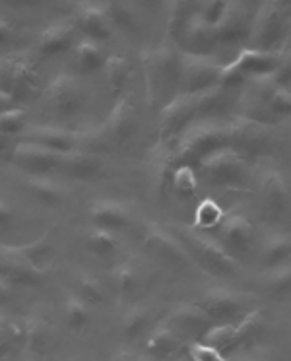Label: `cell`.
<instances>
[{
    "label": "cell",
    "mask_w": 291,
    "mask_h": 361,
    "mask_svg": "<svg viewBox=\"0 0 291 361\" xmlns=\"http://www.w3.org/2000/svg\"><path fill=\"white\" fill-rule=\"evenodd\" d=\"M43 107L61 117L76 115L84 103V87L74 74L61 72L49 80L41 95Z\"/></svg>",
    "instance_id": "cell-1"
},
{
    "label": "cell",
    "mask_w": 291,
    "mask_h": 361,
    "mask_svg": "<svg viewBox=\"0 0 291 361\" xmlns=\"http://www.w3.org/2000/svg\"><path fill=\"white\" fill-rule=\"evenodd\" d=\"M39 84V71L30 56L8 55L0 61V90L14 99L30 95Z\"/></svg>",
    "instance_id": "cell-2"
},
{
    "label": "cell",
    "mask_w": 291,
    "mask_h": 361,
    "mask_svg": "<svg viewBox=\"0 0 291 361\" xmlns=\"http://www.w3.org/2000/svg\"><path fill=\"white\" fill-rule=\"evenodd\" d=\"M10 159L27 175H51L61 169L63 154L53 152L35 142L20 140L12 148Z\"/></svg>",
    "instance_id": "cell-3"
},
{
    "label": "cell",
    "mask_w": 291,
    "mask_h": 361,
    "mask_svg": "<svg viewBox=\"0 0 291 361\" xmlns=\"http://www.w3.org/2000/svg\"><path fill=\"white\" fill-rule=\"evenodd\" d=\"M136 107H134V99L130 94L118 95L113 107H111L109 115L105 117L101 125V136L105 142L111 144H125L130 136L134 134L136 128Z\"/></svg>",
    "instance_id": "cell-4"
},
{
    "label": "cell",
    "mask_w": 291,
    "mask_h": 361,
    "mask_svg": "<svg viewBox=\"0 0 291 361\" xmlns=\"http://www.w3.org/2000/svg\"><path fill=\"white\" fill-rule=\"evenodd\" d=\"M74 25L78 32L84 33L86 39H94L97 43L109 39L113 33L109 14L105 6L97 2H78L74 8Z\"/></svg>",
    "instance_id": "cell-5"
},
{
    "label": "cell",
    "mask_w": 291,
    "mask_h": 361,
    "mask_svg": "<svg viewBox=\"0 0 291 361\" xmlns=\"http://www.w3.org/2000/svg\"><path fill=\"white\" fill-rule=\"evenodd\" d=\"M87 214H89V220L94 224L95 228L109 229V231H120L126 229L132 221L130 210L125 202L120 200H113V198H97L92 200L87 206Z\"/></svg>",
    "instance_id": "cell-6"
},
{
    "label": "cell",
    "mask_w": 291,
    "mask_h": 361,
    "mask_svg": "<svg viewBox=\"0 0 291 361\" xmlns=\"http://www.w3.org/2000/svg\"><path fill=\"white\" fill-rule=\"evenodd\" d=\"M0 251L14 257L25 267L32 268L35 274H43L53 260V245L47 239V235L39 237L35 241L22 245H0Z\"/></svg>",
    "instance_id": "cell-7"
},
{
    "label": "cell",
    "mask_w": 291,
    "mask_h": 361,
    "mask_svg": "<svg viewBox=\"0 0 291 361\" xmlns=\"http://www.w3.org/2000/svg\"><path fill=\"white\" fill-rule=\"evenodd\" d=\"M24 140L41 144L58 154H70L74 149H78V134L58 125L30 126V128H25Z\"/></svg>",
    "instance_id": "cell-8"
},
{
    "label": "cell",
    "mask_w": 291,
    "mask_h": 361,
    "mask_svg": "<svg viewBox=\"0 0 291 361\" xmlns=\"http://www.w3.org/2000/svg\"><path fill=\"white\" fill-rule=\"evenodd\" d=\"M182 336L169 322H161L146 334V352L158 361L173 360L181 352Z\"/></svg>",
    "instance_id": "cell-9"
},
{
    "label": "cell",
    "mask_w": 291,
    "mask_h": 361,
    "mask_svg": "<svg viewBox=\"0 0 291 361\" xmlns=\"http://www.w3.org/2000/svg\"><path fill=\"white\" fill-rule=\"evenodd\" d=\"M58 171L64 173L70 179L94 180L103 177L105 165H103L99 156H94L89 152H82V149H74L70 154H63V161H61Z\"/></svg>",
    "instance_id": "cell-10"
},
{
    "label": "cell",
    "mask_w": 291,
    "mask_h": 361,
    "mask_svg": "<svg viewBox=\"0 0 291 361\" xmlns=\"http://www.w3.org/2000/svg\"><path fill=\"white\" fill-rule=\"evenodd\" d=\"M179 64L173 63L167 51H150L144 55V76L148 82V95L154 99L163 90L171 72L177 71Z\"/></svg>",
    "instance_id": "cell-11"
},
{
    "label": "cell",
    "mask_w": 291,
    "mask_h": 361,
    "mask_svg": "<svg viewBox=\"0 0 291 361\" xmlns=\"http://www.w3.org/2000/svg\"><path fill=\"white\" fill-rule=\"evenodd\" d=\"M166 322H169L181 336H204L212 326V319L200 307L187 303L175 307Z\"/></svg>",
    "instance_id": "cell-12"
},
{
    "label": "cell",
    "mask_w": 291,
    "mask_h": 361,
    "mask_svg": "<svg viewBox=\"0 0 291 361\" xmlns=\"http://www.w3.org/2000/svg\"><path fill=\"white\" fill-rule=\"evenodd\" d=\"M144 245L146 249L154 255H158L159 259L167 260V262H173V264H181L187 259V255L182 251V247L179 245L173 235H169L166 229L158 228V226H151L146 229L144 233Z\"/></svg>",
    "instance_id": "cell-13"
},
{
    "label": "cell",
    "mask_w": 291,
    "mask_h": 361,
    "mask_svg": "<svg viewBox=\"0 0 291 361\" xmlns=\"http://www.w3.org/2000/svg\"><path fill=\"white\" fill-rule=\"evenodd\" d=\"M182 74H185V86L189 92H198L208 84H212L213 80L220 76V68L208 61L204 56H185L182 64Z\"/></svg>",
    "instance_id": "cell-14"
},
{
    "label": "cell",
    "mask_w": 291,
    "mask_h": 361,
    "mask_svg": "<svg viewBox=\"0 0 291 361\" xmlns=\"http://www.w3.org/2000/svg\"><path fill=\"white\" fill-rule=\"evenodd\" d=\"M25 192L45 206H61L66 200L64 187L49 175H32L24 180Z\"/></svg>",
    "instance_id": "cell-15"
},
{
    "label": "cell",
    "mask_w": 291,
    "mask_h": 361,
    "mask_svg": "<svg viewBox=\"0 0 291 361\" xmlns=\"http://www.w3.org/2000/svg\"><path fill=\"white\" fill-rule=\"evenodd\" d=\"M37 47L45 56H55L70 51L74 47V27L70 24H64V22L47 25L39 33Z\"/></svg>",
    "instance_id": "cell-16"
},
{
    "label": "cell",
    "mask_w": 291,
    "mask_h": 361,
    "mask_svg": "<svg viewBox=\"0 0 291 361\" xmlns=\"http://www.w3.org/2000/svg\"><path fill=\"white\" fill-rule=\"evenodd\" d=\"M72 291L89 307H101L107 303V290L101 280L84 268H76L72 272Z\"/></svg>",
    "instance_id": "cell-17"
},
{
    "label": "cell",
    "mask_w": 291,
    "mask_h": 361,
    "mask_svg": "<svg viewBox=\"0 0 291 361\" xmlns=\"http://www.w3.org/2000/svg\"><path fill=\"white\" fill-rule=\"evenodd\" d=\"M197 109V102L192 95H181L167 105L161 113V134L171 136L177 130H181L187 125V121L192 117V113Z\"/></svg>",
    "instance_id": "cell-18"
},
{
    "label": "cell",
    "mask_w": 291,
    "mask_h": 361,
    "mask_svg": "<svg viewBox=\"0 0 291 361\" xmlns=\"http://www.w3.org/2000/svg\"><path fill=\"white\" fill-rule=\"evenodd\" d=\"M151 324V311L150 307H146L144 303H136V305L128 307L125 313L120 314L118 319V332L120 336L132 342V340H138L144 334L150 332Z\"/></svg>",
    "instance_id": "cell-19"
},
{
    "label": "cell",
    "mask_w": 291,
    "mask_h": 361,
    "mask_svg": "<svg viewBox=\"0 0 291 361\" xmlns=\"http://www.w3.org/2000/svg\"><path fill=\"white\" fill-rule=\"evenodd\" d=\"M210 319H220L223 322H229L235 314L241 313V301L231 295L228 291H212L197 303Z\"/></svg>",
    "instance_id": "cell-20"
},
{
    "label": "cell",
    "mask_w": 291,
    "mask_h": 361,
    "mask_svg": "<svg viewBox=\"0 0 291 361\" xmlns=\"http://www.w3.org/2000/svg\"><path fill=\"white\" fill-rule=\"evenodd\" d=\"M24 348L32 355H43L51 345V326L47 319H43L41 314H32L24 319Z\"/></svg>",
    "instance_id": "cell-21"
},
{
    "label": "cell",
    "mask_w": 291,
    "mask_h": 361,
    "mask_svg": "<svg viewBox=\"0 0 291 361\" xmlns=\"http://www.w3.org/2000/svg\"><path fill=\"white\" fill-rule=\"evenodd\" d=\"M61 313H63L66 329L72 330V332H82L92 321V307L87 305L86 301H82L72 290L64 293Z\"/></svg>",
    "instance_id": "cell-22"
},
{
    "label": "cell",
    "mask_w": 291,
    "mask_h": 361,
    "mask_svg": "<svg viewBox=\"0 0 291 361\" xmlns=\"http://www.w3.org/2000/svg\"><path fill=\"white\" fill-rule=\"evenodd\" d=\"M74 61L78 64L80 71L92 74V72L103 71L107 55L103 53L101 43L84 37L78 43H74Z\"/></svg>",
    "instance_id": "cell-23"
},
{
    "label": "cell",
    "mask_w": 291,
    "mask_h": 361,
    "mask_svg": "<svg viewBox=\"0 0 291 361\" xmlns=\"http://www.w3.org/2000/svg\"><path fill=\"white\" fill-rule=\"evenodd\" d=\"M111 283L120 298H132L140 288V272L130 260H120L111 270Z\"/></svg>",
    "instance_id": "cell-24"
},
{
    "label": "cell",
    "mask_w": 291,
    "mask_h": 361,
    "mask_svg": "<svg viewBox=\"0 0 291 361\" xmlns=\"http://www.w3.org/2000/svg\"><path fill=\"white\" fill-rule=\"evenodd\" d=\"M84 243H86L87 251L94 252L97 257H113L120 249V239L115 231L95 228V226H92L84 233Z\"/></svg>",
    "instance_id": "cell-25"
},
{
    "label": "cell",
    "mask_w": 291,
    "mask_h": 361,
    "mask_svg": "<svg viewBox=\"0 0 291 361\" xmlns=\"http://www.w3.org/2000/svg\"><path fill=\"white\" fill-rule=\"evenodd\" d=\"M103 72H105V82H107V90H109L113 95H123L125 94L126 82H128V74H130V68H128V61H126L123 55H111L107 56L105 61V66H103Z\"/></svg>",
    "instance_id": "cell-26"
},
{
    "label": "cell",
    "mask_w": 291,
    "mask_h": 361,
    "mask_svg": "<svg viewBox=\"0 0 291 361\" xmlns=\"http://www.w3.org/2000/svg\"><path fill=\"white\" fill-rule=\"evenodd\" d=\"M27 123H30V115L22 107H12V109L2 111L0 113V134L10 138V136L25 133Z\"/></svg>",
    "instance_id": "cell-27"
},
{
    "label": "cell",
    "mask_w": 291,
    "mask_h": 361,
    "mask_svg": "<svg viewBox=\"0 0 291 361\" xmlns=\"http://www.w3.org/2000/svg\"><path fill=\"white\" fill-rule=\"evenodd\" d=\"M173 190L181 197H192L198 189V179L190 165H179L171 175Z\"/></svg>",
    "instance_id": "cell-28"
},
{
    "label": "cell",
    "mask_w": 291,
    "mask_h": 361,
    "mask_svg": "<svg viewBox=\"0 0 291 361\" xmlns=\"http://www.w3.org/2000/svg\"><path fill=\"white\" fill-rule=\"evenodd\" d=\"M194 221H197L198 228L202 229H212L216 226H220L221 221H223V212H221L220 204L210 200V198L202 200L198 204L197 212H194Z\"/></svg>",
    "instance_id": "cell-29"
},
{
    "label": "cell",
    "mask_w": 291,
    "mask_h": 361,
    "mask_svg": "<svg viewBox=\"0 0 291 361\" xmlns=\"http://www.w3.org/2000/svg\"><path fill=\"white\" fill-rule=\"evenodd\" d=\"M190 361H225L223 353L220 350H216L212 345L204 344V342H198L192 344L189 350Z\"/></svg>",
    "instance_id": "cell-30"
},
{
    "label": "cell",
    "mask_w": 291,
    "mask_h": 361,
    "mask_svg": "<svg viewBox=\"0 0 291 361\" xmlns=\"http://www.w3.org/2000/svg\"><path fill=\"white\" fill-rule=\"evenodd\" d=\"M12 348V340H10L8 326H6V319L0 317V357H4Z\"/></svg>",
    "instance_id": "cell-31"
},
{
    "label": "cell",
    "mask_w": 291,
    "mask_h": 361,
    "mask_svg": "<svg viewBox=\"0 0 291 361\" xmlns=\"http://www.w3.org/2000/svg\"><path fill=\"white\" fill-rule=\"evenodd\" d=\"M16 295V286L10 283L8 280L0 278V305H6Z\"/></svg>",
    "instance_id": "cell-32"
},
{
    "label": "cell",
    "mask_w": 291,
    "mask_h": 361,
    "mask_svg": "<svg viewBox=\"0 0 291 361\" xmlns=\"http://www.w3.org/2000/svg\"><path fill=\"white\" fill-rule=\"evenodd\" d=\"M12 220H14V210H12V206H10L6 200L0 198V228H2V226H8Z\"/></svg>",
    "instance_id": "cell-33"
},
{
    "label": "cell",
    "mask_w": 291,
    "mask_h": 361,
    "mask_svg": "<svg viewBox=\"0 0 291 361\" xmlns=\"http://www.w3.org/2000/svg\"><path fill=\"white\" fill-rule=\"evenodd\" d=\"M12 32H14V25H12V22L6 20V18L0 16V47H2L10 37H12Z\"/></svg>",
    "instance_id": "cell-34"
},
{
    "label": "cell",
    "mask_w": 291,
    "mask_h": 361,
    "mask_svg": "<svg viewBox=\"0 0 291 361\" xmlns=\"http://www.w3.org/2000/svg\"><path fill=\"white\" fill-rule=\"evenodd\" d=\"M14 103H16V99H14L12 95L6 94L4 90H0V113L6 109H12V107H14Z\"/></svg>",
    "instance_id": "cell-35"
},
{
    "label": "cell",
    "mask_w": 291,
    "mask_h": 361,
    "mask_svg": "<svg viewBox=\"0 0 291 361\" xmlns=\"http://www.w3.org/2000/svg\"><path fill=\"white\" fill-rule=\"evenodd\" d=\"M6 144H8V138H6V136H2V134H0V154H2V152H4V149H6Z\"/></svg>",
    "instance_id": "cell-36"
},
{
    "label": "cell",
    "mask_w": 291,
    "mask_h": 361,
    "mask_svg": "<svg viewBox=\"0 0 291 361\" xmlns=\"http://www.w3.org/2000/svg\"><path fill=\"white\" fill-rule=\"evenodd\" d=\"M25 361H41L39 357H30V360H25Z\"/></svg>",
    "instance_id": "cell-37"
}]
</instances>
